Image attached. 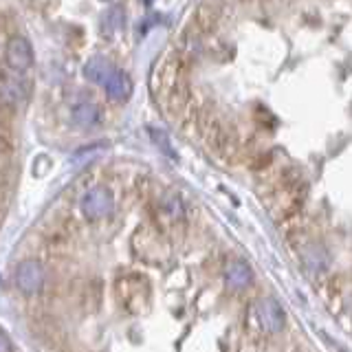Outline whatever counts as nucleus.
Masks as SVG:
<instances>
[{
  "mask_svg": "<svg viewBox=\"0 0 352 352\" xmlns=\"http://www.w3.org/2000/svg\"><path fill=\"white\" fill-rule=\"evenodd\" d=\"M117 300L128 313L139 315L150 306V282L141 273H126L115 282Z\"/></svg>",
  "mask_w": 352,
  "mask_h": 352,
  "instance_id": "nucleus-1",
  "label": "nucleus"
},
{
  "mask_svg": "<svg viewBox=\"0 0 352 352\" xmlns=\"http://www.w3.org/2000/svg\"><path fill=\"white\" fill-rule=\"evenodd\" d=\"M80 207H82V214L88 220H102V218H108L110 214H113L115 198H113V194H110L108 187L97 185V187H91V190L82 196Z\"/></svg>",
  "mask_w": 352,
  "mask_h": 352,
  "instance_id": "nucleus-2",
  "label": "nucleus"
},
{
  "mask_svg": "<svg viewBox=\"0 0 352 352\" xmlns=\"http://www.w3.org/2000/svg\"><path fill=\"white\" fill-rule=\"evenodd\" d=\"M5 62L14 73H25L33 64V49L27 38L14 36L5 47Z\"/></svg>",
  "mask_w": 352,
  "mask_h": 352,
  "instance_id": "nucleus-3",
  "label": "nucleus"
},
{
  "mask_svg": "<svg viewBox=\"0 0 352 352\" xmlns=\"http://www.w3.org/2000/svg\"><path fill=\"white\" fill-rule=\"evenodd\" d=\"M16 282L22 293H27V295L38 293L44 284L42 264L38 260H22L16 267Z\"/></svg>",
  "mask_w": 352,
  "mask_h": 352,
  "instance_id": "nucleus-4",
  "label": "nucleus"
},
{
  "mask_svg": "<svg viewBox=\"0 0 352 352\" xmlns=\"http://www.w3.org/2000/svg\"><path fill=\"white\" fill-rule=\"evenodd\" d=\"M256 317L260 322V328L264 333H280L284 326V311L282 306L271 300V297H264L256 304Z\"/></svg>",
  "mask_w": 352,
  "mask_h": 352,
  "instance_id": "nucleus-5",
  "label": "nucleus"
},
{
  "mask_svg": "<svg viewBox=\"0 0 352 352\" xmlns=\"http://www.w3.org/2000/svg\"><path fill=\"white\" fill-rule=\"evenodd\" d=\"M161 240L163 238H161L159 231H154V234L148 238V229H141V231H137V236H135V247L143 256V260L157 262V260H163L165 256H168V251H165V245Z\"/></svg>",
  "mask_w": 352,
  "mask_h": 352,
  "instance_id": "nucleus-6",
  "label": "nucleus"
},
{
  "mask_svg": "<svg viewBox=\"0 0 352 352\" xmlns=\"http://www.w3.org/2000/svg\"><path fill=\"white\" fill-rule=\"evenodd\" d=\"M157 214H159L161 223L176 225V223H183V220H185V207H183L181 198L176 194H165L159 201Z\"/></svg>",
  "mask_w": 352,
  "mask_h": 352,
  "instance_id": "nucleus-7",
  "label": "nucleus"
},
{
  "mask_svg": "<svg viewBox=\"0 0 352 352\" xmlns=\"http://www.w3.org/2000/svg\"><path fill=\"white\" fill-rule=\"evenodd\" d=\"M73 124L77 128H95L102 124V110L95 102H80L73 106Z\"/></svg>",
  "mask_w": 352,
  "mask_h": 352,
  "instance_id": "nucleus-8",
  "label": "nucleus"
},
{
  "mask_svg": "<svg viewBox=\"0 0 352 352\" xmlns=\"http://www.w3.org/2000/svg\"><path fill=\"white\" fill-rule=\"evenodd\" d=\"M104 91L113 102H126L132 93V82L124 71H115L110 75V80L104 84Z\"/></svg>",
  "mask_w": 352,
  "mask_h": 352,
  "instance_id": "nucleus-9",
  "label": "nucleus"
},
{
  "mask_svg": "<svg viewBox=\"0 0 352 352\" xmlns=\"http://www.w3.org/2000/svg\"><path fill=\"white\" fill-rule=\"evenodd\" d=\"M251 280H253V273L249 269V264L240 262V260L231 262L227 267V271H225V282H227L229 289H234V291L247 289V286L251 284Z\"/></svg>",
  "mask_w": 352,
  "mask_h": 352,
  "instance_id": "nucleus-10",
  "label": "nucleus"
},
{
  "mask_svg": "<svg viewBox=\"0 0 352 352\" xmlns=\"http://www.w3.org/2000/svg\"><path fill=\"white\" fill-rule=\"evenodd\" d=\"M302 260L306 264V269L319 275L328 269V251L324 249V245H319V242H313V245H308L304 251H302Z\"/></svg>",
  "mask_w": 352,
  "mask_h": 352,
  "instance_id": "nucleus-11",
  "label": "nucleus"
},
{
  "mask_svg": "<svg viewBox=\"0 0 352 352\" xmlns=\"http://www.w3.org/2000/svg\"><path fill=\"white\" fill-rule=\"evenodd\" d=\"M113 73H115L113 64H110L106 58H102V55H97V58H91V60L86 62V66H84V75L91 82L99 84V86H104L110 80V75H113Z\"/></svg>",
  "mask_w": 352,
  "mask_h": 352,
  "instance_id": "nucleus-12",
  "label": "nucleus"
},
{
  "mask_svg": "<svg viewBox=\"0 0 352 352\" xmlns=\"http://www.w3.org/2000/svg\"><path fill=\"white\" fill-rule=\"evenodd\" d=\"M27 97V86L18 75H3V102L18 106Z\"/></svg>",
  "mask_w": 352,
  "mask_h": 352,
  "instance_id": "nucleus-13",
  "label": "nucleus"
},
{
  "mask_svg": "<svg viewBox=\"0 0 352 352\" xmlns=\"http://www.w3.org/2000/svg\"><path fill=\"white\" fill-rule=\"evenodd\" d=\"M150 135H152V139H154V143L168 154V157H174V150L170 148V141H168V137H165V132H161V130H150Z\"/></svg>",
  "mask_w": 352,
  "mask_h": 352,
  "instance_id": "nucleus-14",
  "label": "nucleus"
},
{
  "mask_svg": "<svg viewBox=\"0 0 352 352\" xmlns=\"http://www.w3.org/2000/svg\"><path fill=\"white\" fill-rule=\"evenodd\" d=\"M0 352H11V341H9V335L5 333H0Z\"/></svg>",
  "mask_w": 352,
  "mask_h": 352,
  "instance_id": "nucleus-15",
  "label": "nucleus"
}]
</instances>
